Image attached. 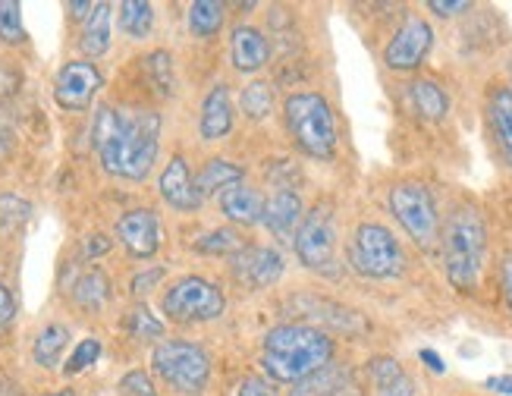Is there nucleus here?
Masks as SVG:
<instances>
[{
    "label": "nucleus",
    "instance_id": "obj_1",
    "mask_svg": "<svg viewBox=\"0 0 512 396\" xmlns=\"http://www.w3.org/2000/svg\"><path fill=\"white\" fill-rule=\"evenodd\" d=\"M161 114L158 110H123L114 104L98 107L92 123V142L101 167L120 180L142 183L158 164L161 151Z\"/></svg>",
    "mask_w": 512,
    "mask_h": 396
},
{
    "label": "nucleus",
    "instance_id": "obj_2",
    "mask_svg": "<svg viewBox=\"0 0 512 396\" xmlns=\"http://www.w3.org/2000/svg\"><path fill=\"white\" fill-rule=\"evenodd\" d=\"M333 337L315 324H277L261 340V368L274 384H302L333 362Z\"/></svg>",
    "mask_w": 512,
    "mask_h": 396
},
{
    "label": "nucleus",
    "instance_id": "obj_3",
    "mask_svg": "<svg viewBox=\"0 0 512 396\" xmlns=\"http://www.w3.org/2000/svg\"><path fill=\"white\" fill-rule=\"evenodd\" d=\"M443 271L459 293H472L487 258V227L475 205H456L440 227Z\"/></svg>",
    "mask_w": 512,
    "mask_h": 396
},
{
    "label": "nucleus",
    "instance_id": "obj_4",
    "mask_svg": "<svg viewBox=\"0 0 512 396\" xmlns=\"http://www.w3.org/2000/svg\"><path fill=\"white\" fill-rule=\"evenodd\" d=\"M283 123L293 145L315 161H330L337 154V114L318 92H293L283 101Z\"/></svg>",
    "mask_w": 512,
    "mask_h": 396
},
{
    "label": "nucleus",
    "instance_id": "obj_5",
    "mask_svg": "<svg viewBox=\"0 0 512 396\" xmlns=\"http://www.w3.org/2000/svg\"><path fill=\"white\" fill-rule=\"evenodd\" d=\"M151 368L180 396H202L211 381V356L192 340H161L151 349Z\"/></svg>",
    "mask_w": 512,
    "mask_h": 396
},
{
    "label": "nucleus",
    "instance_id": "obj_6",
    "mask_svg": "<svg viewBox=\"0 0 512 396\" xmlns=\"http://www.w3.org/2000/svg\"><path fill=\"white\" fill-rule=\"evenodd\" d=\"M349 264H352L355 274H362L368 280H393V277L403 274L406 255H403V246H399V239L393 236L390 227L365 220V224H359L352 233Z\"/></svg>",
    "mask_w": 512,
    "mask_h": 396
},
{
    "label": "nucleus",
    "instance_id": "obj_7",
    "mask_svg": "<svg viewBox=\"0 0 512 396\" xmlns=\"http://www.w3.org/2000/svg\"><path fill=\"white\" fill-rule=\"evenodd\" d=\"M227 308V296L208 277H180L161 296V315L173 324H208L217 321Z\"/></svg>",
    "mask_w": 512,
    "mask_h": 396
},
{
    "label": "nucleus",
    "instance_id": "obj_8",
    "mask_svg": "<svg viewBox=\"0 0 512 396\" xmlns=\"http://www.w3.org/2000/svg\"><path fill=\"white\" fill-rule=\"evenodd\" d=\"M390 211L396 217V224L409 233V239L418 249H434L440 246V214L437 202L425 183H396L390 189Z\"/></svg>",
    "mask_w": 512,
    "mask_h": 396
},
{
    "label": "nucleus",
    "instance_id": "obj_9",
    "mask_svg": "<svg viewBox=\"0 0 512 396\" xmlns=\"http://www.w3.org/2000/svg\"><path fill=\"white\" fill-rule=\"evenodd\" d=\"M293 249L302 268L333 274V264H337V220H333L330 205L321 202L302 217V224L293 236Z\"/></svg>",
    "mask_w": 512,
    "mask_h": 396
},
{
    "label": "nucleus",
    "instance_id": "obj_10",
    "mask_svg": "<svg viewBox=\"0 0 512 396\" xmlns=\"http://www.w3.org/2000/svg\"><path fill=\"white\" fill-rule=\"evenodd\" d=\"M101 85H104V76L92 60H70L57 70L54 101L66 114H82V110L92 107Z\"/></svg>",
    "mask_w": 512,
    "mask_h": 396
},
{
    "label": "nucleus",
    "instance_id": "obj_11",
    "mask_svg": "<svg viewBox=\"0 0 512 396\" xmlns=\"http://www.w3.org/2000/svg\"><path fill=\"white\" fill-rule=\"evenodd\" d=\"M431 48H434V29L428 26V19L409 16L403 26L393 32V38L387 41L384 63L393 73H412L425 63Z\"/></svg>",
    "mask_w": 512,
    "mask_h": 396
},
{
    "label": "nucleus",
    "instance_id": "obj_12",
    "mask_svg": "<svg viewBox=\"0 0 512 396\" xmlns=\"http://www.w3.org/2000/svg\"><path fill=\"white\" fill-rule=\"evenodd\" d=\"M286 261L274 246H242L230 255V271L246 290H267L283 277Z\"/></svg>",
    "mask_w": 512,
    "mask_h": 396
},
{
    "label": "nucleus",
    "instance_id": "obj_13",
    "mask_svg": "<svg viewBox=\"0 0 512 396\" xmlns=\"http://www.w3.org/2000/svg\"><path fill=\"white\" fill-rule=\"evenodd\" d=\"M117 239L132 258H154L161 249V220L151 208H132L117 220Z\"/></svg>",
    "mask_w": 512,
    "mask_h": 396
},
{
    "label": "nucleus",
    "instance_id": "obj_14",
    "mask_svg": "<svg viewBox=\"0 0 512 396\" xmlns=\"http://www.w3.org/2000/svg\"><path fill=\"white\" fill-rule=\"evenodd\" d=\"M158 192H161V198L173 211H183V214L198 211V208H202V202H205V195L198 192L195 176H192V170H189L183 154H173V158L167 161V167L161 170Z\"/></svg>",
    "mask_w": 512,
    "mask_h": 396
},
{
    "label": "nucleus",
    "instance_id": "obj_15",
    "mask_svg": "<svg viewBox=\"0 0 512 396\" xmlns=\"http://www.w3.org/2000/svg\"><path fill=\"white\" fill-rule=\"evenodd\" d=\"M302 217H305V205H302L299 192L280 186L271 198H264V217H261V224L267 227V233H271L274 239L293 242V236H296V230L302 224Z\"/></svg>",
    "mask_w": 512,
    "mask_h": 396
},
{
    "label": "nucleus",
    "instance_id": "obj_16",
    "mask_svg": "<svg viewBox=\"0 0 512 396\" xmlns=\"http://www.w3.org/2000/svg\"><path fill=\"white\" fill-rule=\"evenodd\" d=\"M236 123V110L230 98V85L217 82L202 101V114H198V132L205 142H220L230 136V129Z\"/></svg>",
    "mask_w": 512,
    "mask_h": 396
},
{
    "label": "nucleus",
    "instance_id": "obj_17",
    "mask_svg": "<svg viewBox=\"0 0 512 396\" xmlns=\"http://www.w3.org/2000/svg\"><path fill=\"white\" fill-rule=\"evenodd\" d=\"M267 57H271V41L264 38L261 29L255 26H236L230 35V63L236 73H258L267 66Z\"/></svg>",
    "mask_w": 512,
    "mask_h": 396
},
{
    "label": "nucleus",
    "instance_id": "obj_18",
    "mask_svg": "<svg viewBox=\"0 0 512 396\" xmlns=\"http://www.w3.org/2000/svg\"><path fill=\"white\" fill-rule=\"evenodd\" d=\"M217 202H220L224 217L236 227H255L264 217V195L246 183H236V186L224 189L217 195Z\"/></svg>",
    "mask_w": 512,
    "mask_h": 396
},
{
    "label": "nucleus",
    "instance_id": "obj_19",
    "mask_svg": "<svg viewBox=\"0 0 512 396\" xmlns=\"http://www.w3.org/2000/svg\"><path fill=\"white\" fill-rule=\"evenodd\" d=\"M487 120H491V132L503 161L512 167V88L509 85L491 88V95H487Z\"/></svg>",
    "mask_w": 512,
    "mask_h": 396
},
{
    "label": "nucleus",
    "instance_id": "obj_20",
    "mask_svg": "<svg viewBox=\"0 0 512 396\" xmlns=\"http://www.w3.org/2000/svg\"><path fill=\"white\" fill-rule=\"evenodd\" d=\"M110 10H114L110 4H95V10L85 16L79 32V51L85 57H101L110 51V19H114Z\"/></svg>",
    "mask_w": 512,
    "mask_h": 396
},
{
    "label": "nucleus",
    "instance_id": "obj_21",
    "mask_svg": "<svg viewBox=\"0 0 512 396\" xmlns=\"http://www.w3.org/2000/svg\"><path fill=\"white\" fill-rule=\"evenodd\" d=\"M66 346H70V327H66V324H57V321L44 324V327L38 330L35 343H32V362H35L38 368H48V371H51V368L60 365Z\"/></svg>",
    "mask_w": 512,
    "mask_h": 396
},
{
    "label": "nucleus",
    "instance_id": "obj_22",
    "mask_svg": "<svg viewBox=\"0 0 512 396\" xmlns=\"http://www.w3.org/2000/svg\"><path fill=\"white\" fill-rule=\"evenodd\" d=\"M409 104L421 120H443L450 110V95L434 79H415L409 85Z\"/></svg>",
    "mask_w": 512,
    "mask_h": 396
},
{
    "label": "nucleus",
    "instance_id": "obj_23",
    "mask_svg": "<svg viewBox=\"0 0 512 396\" xmlns=\"http://www.w3.org/2000/svg\"><path fill=\"white\" fill-rule=\"evenodd\" d=\"M227 22V7L217 4V0H195V4H189L186 10V26L195 38H217L220 29H224Z\"/></svg>",
    "mask_w": 512,
    "mask_h": 396
},
{
    "label": "nucleus",
    "instance_id": "obj_24",
    "mask_svg": "<svg viewBox=\"0 0 512 396\" xmlns=\"http://www.w3.org/2000/svg\"><path fill=\"white\" fill-rule=\"evenodd\" d=\"M242 176H246V173H242L239 164H233L227 158H211L202 170H198L195 186H198V192H202V195H220L224 189L242 183Z\"/></svg>",
    "mask_w": 512,
    "mask_h": 396
},
{
    "label": "nucleus",
    "instance_id": "obj_25",
    "mask_svg": "<svg viewBox=\"0 0 512 396\" xmlns=\"http://www.w3.org/2000/svg\"><path fill=\"white\" fill-rule=\"evenodd\" d=\"M73 302L85 312H101V308L110 302V280L101 268H88L85 274H79V280L73 283Z\"/></svg>",
    "mask_w": 512,
    "mask_h": 396
},
{
    "label": "nucleus",
    "instance_id": "obj_26",
    "mask_svg": "<svg viewBox=\"0 0 512 396\" xmlns=\"http://www.w3.org/2000/svg\"><path fill=\"white\" fill-rule=\"evenodd\" d=\"M117 22H120V32L132 41H142L151 35L154 29V7L148 0H123L117 7Z\"/></svg>",
    "mask_w": 512,
    "mask_h": 396
},
{
    "label": "nucleus",
    "instance_id": "obj_27",
    "mask_svg": "<svg viewBox=\"0 0 512 396\" xmlns=\"http://www.w3.org/2000/svg\"><path fill=\"white\" fill-rule=\"evenodd\" d=\"M242 114L249 120H264L274 114V85L264 82V79H255L252 85H246V92H242Z\"/></svg>",
    "mask_w": 512,
    "mask_h": 396
},
{
    "label": "nucleus",
    "instance_id": "obj_28",
    "mask_svg": "<svg viewBox=\"0 0 512 396\" xmlns=\"http://www.w3.org/2000/svg\"><path fill=\"white\" fill-rule=\"evenodd\" d=\"M126 334L132 340H161L164 337V321L158 315H151L145 305H132L126 312Z\"/></svg>",
    "mask_w": 512,
    "mask_h": 396
},
{
    "label": "nucleus",
    "instance_id": "obj_29",
    "mask_svg": "<svg viewBox=\"0 0 512 396\" xmlns=\"http://www.w3.org/2000/svg\"><path fill=\"white\" fill-rule=\"evenodd\" d=\"M343 378H346V371H343V368L327 365V368H321L318 374H311V378H305L302 384H296L289 396H333V393H337V387H340Z\"/></svg>",
    "mask_w": 512,
    "mask_h": 396
},
{
    "label": "nucleus",
    "instance_id": "obj_30",
    "mask_svg": "<svg viewBox=\"0 0 512 396\" xmlns=\"http://www.w3.org/2000/svg\"><path fill=\"white\" fill-rule=\"evenodd\" d=\"M145 70H148L151 82L158 85L161 95H173L176 79H173V57H170V51H151L145 57Z\"/></svg>",
    "mask_w": 512,
    "mask_h": 396
},
{
    "label": "nucleus",
    "instance_id": "obj_31",
    "mask_svg": "<svg viewBox=\"0 0 512 396\" xmlns=\"http://www.w3.org/2000/svg\"><path fill=\"white\" fill-rule=\"evenodd\" d=\"M0 41L22 44L26 41V26H22V7L16 0H0Z\"/></svg>",
    "mask_w": 512,
    "mask_h": 396
},
{
    "label": "nucleus",
    "instance_id": "obj_32",
    "mask_svg": "<svg viewBox=\"0 0 512 396\" xmlns=\"http://www.w3.org/2000/svg\"><path fill=\"white\" fill-rule=\"evenodd\" d=\"M195 249L205 255H236L242 249V239L236 230H211L195 242Z\"/></svg>",
    "mask_w": 512,
    "mask_h": 396
},
{
    "label": "nucleus",
    "instance_id": "obj_33",
    "mask_svg": "<svg viewBox=\"0 0 512 396\" xmlns=\"http://www.w3.org/2000/svg\"><path fill=\"white\" fill-rule=\"evenodd\" d=\"M368 374H371V381H374L377 390L393 387V384H399V381L406 378L403 365H399L393 356H377V359H371V362H368Z\"/></svg>",
    "mask_w": 512,
    "mask_h": 396
},
{
    "label": "nucleus",
    "instance_id": "obj_34",
    "mask_svg": "<svg viewBox=\"0 0 512 396\" xmlns=\"http://www.w3.org/2000/svg\"><path fill=\"white\" fill-rule=\"evenodd\" d=\"M98 359H101V340H98V337H85V340H79V346L73 349V356L66 359L63 371H66V374H82V371L92 368Z\"/></svg>",
    "mask_w": 512,
    "mask_h": 396
},
{
    "label": "nucleus",
    "instance_id": "obj_35",
    "mask_svg": "<svg viewBox=\"0 0 512 396\" xmlns=\"http://www.w3.org/2000/svg\"><path fill=\"white\" fill-rule=\"evenodd\" d=\"M32 214V205L22 202L16 195H0V230H13L19 224H26Z\"/></svg>",
    "mask_w": 512,
    "mask_h": 396
},
{
    "label": "nucleus",
    "instance_id": "obj_36",
    "mask_svg": "<svg viewBox=\"0 0 512 396\" xmlns=\"http://www.w3.org/2000/svg\"><path fill=\"white\" fill-rule=\"evenodd\" d=\"M117 396H158V387H154L151 374L142 368L126 371L120 384H117Z\"/></svg>",
    "mask_w": 512,
    "mask_h": 396
},
{
    "label": "nucleus",
    "instance_id": "obj_37",
    "mask_svg": "<svg viewBox=\"0 0 512 396\" xmlns=\"http://www.w3.org/2000/svg\"><path fill=\"white\" fill-rule=\"evenodd\" d=\"M236 396H280V390H277L274 381L261 378V374H249V378L239 381Z\"/></svg>",
    "mask_w": 512,
    "mask_h": 396
},
{
    "label": "nucleus",
    "instance_id": "obj_38",
    "mask_svg": "<svg viewBox=\"0 0 512 396\" xmlns=\"http://www.w3.org/2000/svg\"><path fill=\"white\" fill-rule=\"evenodd\" d=\"M164 277H167L164 268H148V271H142V274L132 277L129 290H132V296H148L151 290H158V283H161Z\"/></svg>",
    "mask_w": 512,
    "mask_h": 396
},
{
    "label": "nucleus",
    "instance_id": "obj_39",
    "mask_svg": "<svg viewBox=\"0 0 512 396\" xmlns=\"http://www.w3.org/2000/svg\"><path fill=\"white\" fill-rule=\"evenodd\" d=\"M13 145H16V132H13V120L4 107H0V161H7L13 154Z\"/></svg>",
    "mask_w": 512,
    "mask_h": 396
},
{
    "label": "nucleus",
    "instance_id": "obj_40",
    "mask_svg": "<svg viewBox=\"0 0 512 396\" xmlns=\"http://www.w3.org/2000/svg\"><path fill=\"white\" fill-rule=\"evenodd\" d=\"M428 10L443 16V19H450V16H459V13H469L472 4H469V0H431Z\"/></svg>",
    "mask_w": 512,
    "mask_h": 396
},
{
    "label": "nucleus",
    "instance_id": "obj_41",
    "mask_svg": "<svg viewBox=\"0 0 512 396\" xmlns=\"http://www.w3.org/2000/svg\"><path fill=\"white\" fill-rule=\"evenodd\" d=\"M110 246H114V239H107L104 233H92V236L82 242V255L85 258H98L104 252H110Z\"/></svg>",
    "mask_w": 512,
    "mask_h": 396
},
{
    "label": "nucleus",
    "instance_id": "obj_42",
    "mask_svg": "<svg viewBox=\"0 0 512 396\" xmlns=\"http://www.w3.org/2000/svg\"><path fill=\"white\" fill-rule=\"evenodd\" d=\"M13 318H16V299L10 293V286L0 283V330H4Z\"/></svg>",
    "mask_w": 512,
    "mask_h": 396
},
{
    "label": "nucleus",
    "instance_id": "obj_43",
    "mask_svg": "<svg viewBox=\"0 0 512 396\" xmlns=\"http://www.w3.org/2000/svg\"><path fill=\"white\" fill-rule=\"evenodd\" d=\"M500 283H503V296H506V305H509V312H512V249L503 255L500 261Z\"/></svg>",
    "mask_w": 512,
    "mask_h": 396
},
{
    "label": "nucleus",
    "instance_id": "obj_44",
    "mask_svg": "<svg viewBox=\"0 0 512 396\" xmlns=\"http://www.w3.org/2000/svg\"><path fill=\"white\" fill-rule=\"evenodd\" d=\"M484 387L494 393H503V396H512V374H494V378L484 381Z\"/></svg>",
    "mask_w": 512,
    "mask_h": 396
},
{
    "label": "nucleus",
    "instance_id": "obj_45",
    "mask_svg": "<svg viewBox=\"0 0 512 396\" xmlns=\"http://www.w3.org/2000/svg\"><path fill=\"white\" fill-rule=\"evenodd\" d=\"M418 359L425 362V365H428V368H431L434 374H447V362H443V359L437 356L434 349H421V352H418Z\"/></svg>",
    "mask_w": 512,
    "mask_h": 396
},
{
    "label": "nucleus",
    "instance_id": "obj_46",
    "mask_svg": "<svg viewBox=\"0 0 512 396\" xmlns=\"http://www.w3.org/2000/svg\"><path fill=\"white\" fill-rule=\"evenodd\" d=\"M377 396H415V384L409 381V374L399 384L393 387H384V390H377Z\"/></svg>",
    "mask_w": 512,
    "mask_h": 396
},
{
    "label": "nucleus",
    "instance_id": "obj_47",
    "mask_svg": "<svg viewBox=\"0 0 512 396\" xmlns=\"http://www.w3.org/2000/svg\"><path fill=\"white\" fill-rule=\"evenodd\" d=\"M66 10L73 13V19H82V22H85V16L95 10V4H88V0H82V4H66Z\"/></svg>",
    "mask_w": 512,
    "mask_h": 396
},
{
    "label": "nucleus",
    "instance_id": "obj_48",
    "mask_svg": "<svg viewBox=\"0 0 512 396\" xmlns=\"http://www.w3.org/2000/svg\"><path fill=\"white\" fill-rule=\"evenodd\" d=\"M41 396H76V390L63 387V390H51V393H41Z\"/></svg>",
    "mask_w": 512,
    "mask_h": 396
},
{
    "label": "nucleus",
    "instance_id": "obj_49",
    "mask_svg": "<svg viewBox=\"0 0 512 396\" xmlns=\"http://www.w3.org/2000/svg\"><path fill=\"white\" fill-rule=\"evenodd\" d=\"M509 82H512V60H509Z\"/></svg>",
    "mask_w": 512,
    "mask_h": 396
},
{
    "label": "nucleus",
    "instance_id": "obj_50",
    "mask_svg": "<svg viewBox=\"0 0 512 396\" xmlns=\"http://www.w3.org/2000/svg\"><path fill=\"white\" fill-rule=\"evenodd\" d=\"M10 396H19V393H10Z\"/></svg>",
    "mask_w": 512,
    "mask_h": 396
}]
</instances>
